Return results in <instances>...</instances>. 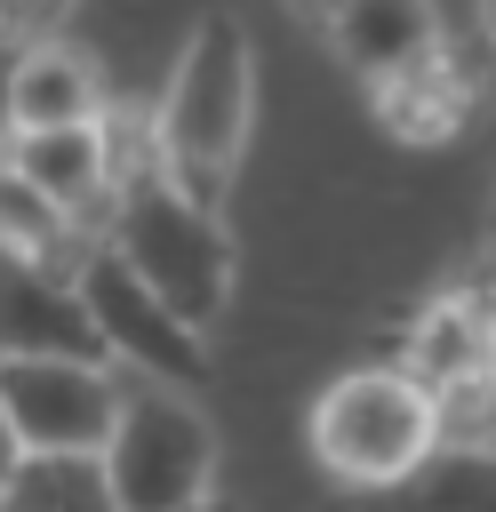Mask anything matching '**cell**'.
I'll list each match as a JSON object with an SVG mask.
<instances>
[{
    "label": "cell",
    "instance_id": "obj_12",
    "mask_svg": "<svg viewBox=\"0 0 496 512\" xmlns=\"http://www.w3.org/2000/svg\"><path fill=\"white\" fill-rule=\"evenodd\" d=\"M8 120H16V136H48V128H88V120H104V72H96V56L72 48V40H32V48H16Z\"/></svg>",
    "mask_w": 496,
    "mask_h": 512
},
{
    "label": "cell",
    "instance_id": "obj_8",
    "mask_svg": "<svg viewBox=\"0 0 496 512\" xmlns=\"http://www.w3.org/2000/svg\"><path fill=\"white\" fill-rule=\"evenodd\" d=\"M0 360H104L80 280H56L40 256L0 248Z\"/></svg>",
    "mask_w": 496,
    "mask_h": 512
},
{
    "label": "cell",
    "instance_id": "obj_11",
    "mask_svg": "<svg viewBox=\"0 0 496 512\" xmlns=\"http://www.w3.org/2000/svg\"><path fill=\"white\" fill-rule=\"evenodd\" d=\"M120 128H112V112L104 120H88V128H48V136H16L8 144V168L24 176V184H40L72 224L96 208V200H112L120 192Z\"/></svg>",
    "mask_w": 496,
    "mask_h": 512
},
{
    "label": "cell",
    "instance_id": "obj_17",
    "mask_svg": "<svg viewBox=\"0 0 496 512\" xmlns=\"http://www.w3.org/2000/svg\"><path fill=\"white\" fill-rule=\"evenodd\" d=\"M8 72H16V48H0V160L16 144V120H8Z\"/></svg>",
    "mask_w": 496,
    "mask_h": 512
},
{
    "label": "cell",
    "instance_id": "obj_10",
    "mask_svg": "<svg viewBox=\"0 0 496 512\" xmlns=\"http://www.w3.org/2000/svg\"><path fill=\"white\" fill-rule=\"evenodd\" d=\"M320 40L336 48V64H352L360 88H384L448 40V16L424 0H344L320 16Z\"/></svg>",
    "mask_w": 496,
    "mask_h": 512
},
{
    "label": "cell",
    "instance_id": "obj_14",
    "mask_svg": "<svg viewBox=\"0 0 496 512\" xmlns=\"http://www.w3.org/2000/svg\"><path fill=\"white\" fill-rule=\"evenodd\" d=\"M0 512H120L104 456H24Z\"/></svg>",
    "mask_w": 496,
    "mask_h": 512
},
{
    "label": "cell",
    "instance_id": "obj_16",
    "mask_svg": "<svg viewBox=\"0 0 496 512\" xmlns=\"http://www.w3.org/2000/svg\"><path fill=\"white\" fill-rule=\"evenodd\" d=\"M16 472H24V440H16V424H8V408H0V496H8Z\"/></svg>",
    "mask_w": 496,
    "mask_h": 512
},
{
    "label": "cell",
    "instance_id": "obj_18",
    "mask_svg": "<svg viewBox=\"0 0 496 512\" xmlns=\"http://www.w3.org/2000/svg\"><path fill=\"white\" fill-rule=\"evenodd\" d=\"M480 40H488V48H496V0H488V8H480Z\"/></svg>",
    "mask_w": 496,
    "mask_h": 512
},
{
    "label": "cell",
    "instance_id": "obj_5",
    "mask_svg": "<svg viewBox=\"0 0 496 512\" xmlns=\"http://www.w3.org/2000/svg\"><path fill=\"white\" fill-rule=\"evenodd\" d=\"M72 280H80V304H88V320L104 336V360H120V368H136L144 384H168V392L208 376V328H192L168 296H152L112 248L80 256Z\"/></svg>",
    "mask_w": 496,
    "mask_h": 512
},
{
    "label": "cell",
    "instance_id": "obj_1",
    "mask_svg": "<svg viewBox=\"0 0 496 512\" xmlns=\"http://www.w3.org/2000/svg\"><path fill=\"white\" fill-rule=\"evenodd\" d=\"M112 128H120V192H112V256L152 288V296H168L192 328H208L224 304H232V288H240V240H232V224H224V208H200L168 168H160V152H152V120H136V112H112Z\"/></svg>",
    "mask_w": 496,
    "mask_h": 512
},
{
    "label": "cell",
    "instance_id": "obj_2",
    "mask_svg": "<svg viewBox=\"0 0 496 512\" xmlns=\"http://www.w3.org/2000/svg\"><path fill=\"white\" fill-rule=\"evenodd\" d=\"M248 128H256V40L240 16H200L168 64V88L152 104V152L160 168L216 208L248 160Z\"/></svg>",
    "mask_w": 496,
    "mask_h": 512
},
{
    "label": "cell",
    "instance_id": "obj_3",
    "mask_svg": "<svg viewBox=\"0 0 496 512\" xmlns=\"http://www.w3.org/2000/svg\"><path fill=\"white\" fill-rule=\"evenodd\" d=\"M304 440H312L320 472H336L360 496H384L448 440V408L400 360H376V368H344L336 384H320Z\"/></svg>",
    "mask_w": 496,
    "mask_h": 512
},
{
    "label": "cell",
    "instance_id": "obj_13",
    "mask_svg": "<svg viewBox=\"0 0 496 512\" xmlns=\"http://www.w3.org/2000/svg\"><path fill=\"white\" fill-rule=\"evenodd\" d=\"M360 512H496V440H440L400 488L360 496Z\"/></svg>",
    "mask_w": 496,
    "mask_h": 512
},
{
    "label": "cell",
    "instance_id": "obj_9",
    "mask_svg": "<svg viewBox=\"0 0 496 512\" xmlns=\"http://www.w3.org/2000/svg\"><path fill=\"white\" fill-rule=\"evenodd\" d=\"M472 104H480V64H464V32L456 24L424 64H408L384 88H368V112H376V128L392 144H448L472 120Z\"/></svg>",
    "mask_w": 496,
    "mask_h": 512
},
{
    "label": "cell",
    "instance_id": "obj_19",
    "mask_svg": "<svg viewBox=\"0 0 496 512\" xmlns=\"http://www.w3.org/2000/svg\"><path fill=\"white\" fill-rule=\"evenodd\" d=\"M200 512H232V504H200Z\"/></svg>",
    "mask_w": 496,
    "mask_h": 512
},
{
    "label": "cell",
    "instance_id": "obj_4",
    "mask_svg": "<svg viewBox=\"0 0 496 512\" xmlns=\"http://www.w3.org/2000/svg\"><path fill=\"white\" fill-rule=\"evenodd\" d=\"M120 512H200L216 504V424L192 392L128 384L120 432L104 448Z\"/></svg>",
    "mask_w": 496,
    "mask_h": 512
},
{
    "label": "cell",
    "instance_id": "obj_6",
    "mask_svg": "<svg viewBox=\"0 0 496 512\" xmlns=\"http://www.w3.org/2000/svg\"><path fill=\"white\" fill-rule=\"evenodd\" d=\"M0 408L24 456H104L128 408L112 360H0Z\"/></svg>",
    "mask_w": 496,
    "mask_h": 512
},
{
    "label": "cell",
    "instance_id": "obj_15",
    "mask_svg": "<svg viewBox=\"0 0 496 512\" xmlns=\"http://www.w3.org/2000/svg\"><path fill=\"white\" fill-rule=\"evenodd\" d=\"M64 240H72V216L0 160V248H8V256H48V248H64Z\"/></svg>",
    "mask_w": 496,
    "mask_h": 512
},
{
    "label": "cell",
    "instance_id": "obj_7",
    "mask_svg": "<svg viewBox=\"0 0 496 512\" xmlns=\"http://www.w3.org/2000/svg\"><path fill=\"white\" fill-rule=\"evenodd\" d=\"M400 368L448 408L464 416V400H496V288H448L416 312Z\"/></svg>",
    "mask_w": 496,
    "mask_h": 512
}]
</instances>
